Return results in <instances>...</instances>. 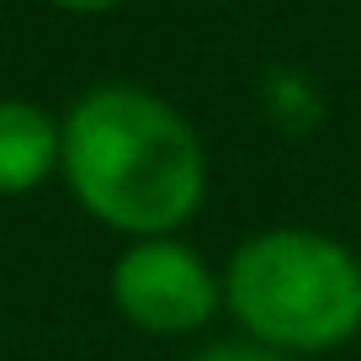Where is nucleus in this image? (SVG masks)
<instances>
[{
    "label": "nucleus",
    "instance_id": "f257e3e1",
    "mask_svg": "<svg viewBox=\"0 0 361 361\" xmlns=\"http://www.w3.org/2000/svg\"><path fill=\"white\" fill-rule=\"evenodd\" d=\"M59 180L106 234H180L207 202V144L159 90L102 80L59 117Z\"/></svg>",
    "mask_w": 361,
    "mask_h": 361
},
{
    "label": "nucleus",
    "instance_id": "f03ea898",
    "mask_svg": "<svg viewBox=\"0 0 361 361\" xmlns=\"http://www.w3.org/2000/svg\"><path fill=\"white\" fill-rule=\"evenodd\" d=\"M224 314L266 350L329 356L361 335V255L308 224L255 228L224 260Z\"/></svg>",
    "mask_w": 361,
    "mask_h": 361
},
{
    "label": "nucleus",
    "instance_id": "7ed1b4c3",
    "mask_svg": "<svg viewBox=\"0 0 361 361\" xmlns=\"http://www.w3.org/2000/svg\"><path fill=\"white\" fill-rule=\"evenodd\" d=\"M106 298L138 335L186 340L224 314V271L180 234L128 239L106 271Z\"/></svg>",
    "mask_w": 361,
    "mask_h": 361
},
{
    "label": "nucleus",
    "instance_id": "20e7f679",
    "mask_svg": "<svg viewBox=\"0 0 361 361\" xmlns=\"http://www.w3.org/2000/svg\"><path fill=\"white\" fill-rule=\"evenodd\" d=\"M59 176V117L32 96H0V202L37 197Z\"/></svg>",
    "mask_w": 361,
    "mask_h": 361
},
{
    "label": "nucleus",
    "instance_id": "39448f33",
    "mask_svg": "<svg viewBox=\"0 0 361 361\" xmlns=\"http://www.w3.org/2000/svg\"><path fill=\"white\" fill-rule=\"evenodd\" d=\"M186 361H298V356L266 350V345H255V340H245V335H228V340H207V345H197Z\"/></svg>",
    "mask_w": 361,
    "mask_h": 361
},
{
    "label": "nucleus",
    "instance_id": "423d86ee",
    "mask_svg": "<svg viewBox=\"0 0 361 361\" xmlns=\"http://www.w3.org/2000/svg\"><path fill=\"white\" fill-rule=\"evenodd\" d=\"M59 16H75V22H96V16H112L123 11L128 0H48Z\"/></svg>",
    "mask_w": 361,
    "mask_h": 361
}]
</instances>
